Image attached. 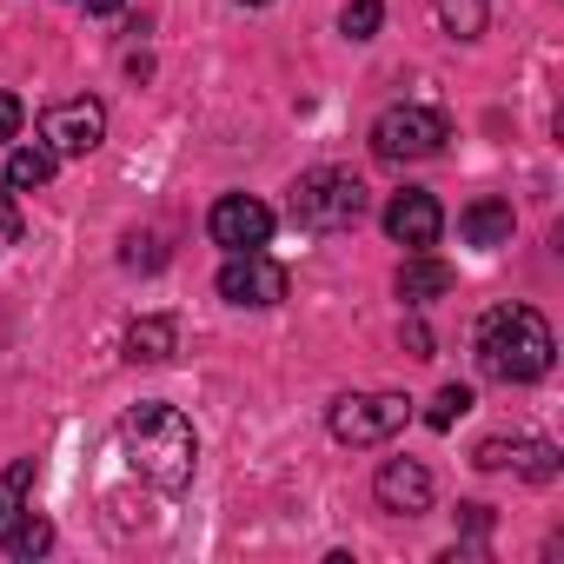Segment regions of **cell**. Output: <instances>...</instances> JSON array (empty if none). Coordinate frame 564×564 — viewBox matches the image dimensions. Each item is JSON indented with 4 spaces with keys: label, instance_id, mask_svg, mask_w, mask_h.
<instances>
[{
    "label": "cell",
    "instance_id": "obj_24",
    "mask_svg": "<svg viewBox=\"0 0 564 564\" xmlns=\"http://www.w3.org/2000/svg\"><path fill=\"white\" fill-rule=\"evenodd\" d=\"M21 120H28V107H21L14 94H0V140H14V133H21Z\"/></svg>",
    "mask_w": 564,
    "mask_h": 564
},
{
    "label": "cell",
    "instance_id": "obj_12",
    "mask_svg": "<svg viewBox=\"0 0 564 564\" xmlns=\"http://www.w3.org/2000/svg\"><path fill=\"white\" fill-rule=\"evenodd\" d=\"M511 226H518V213H511V199H471L465 213H458V232H465V246H511Z\"/></svg>",
    "mask_w": 564,
    "mask_h": 564
},
{
    "label": "cell",
    "instance_id": "obj_14",
    "mask_svg": "<svg viewBox=\"0 0 564 564\" xmlns=\"http://www.w3.org/2000/svg\"><path fill=\"white\" fill-rule=\"evenodd\" d=\"M28 491H34V458H14L8 471H0V544H8V538H14V524L34 511V505H28Z\"/></svg>",
    "mask_w": 564,
    "mask_h": 564
},
{
    "label": "cell",
    "instance_id": "obj_1",
    "mask_svg": "<svg viewBox=\"0 0 564 564\" xmlns=\"http://www.w3.org/2000/svg\"><path fill=\"white\" fill-rule=\"evenodd\" d=\"M120 445H127V465L153 485V491H186L193 485V465H199V432L180 405H133L120 419Z\"/></svg>",
    "mask_w": 564,
    "mask_h": 564
},
{
    "label": "cell",
    "instance_id": "obj_2",
    "mask_svg": "<svg viewBox=\"0 0 564 564\" xmlns=\"http://www.w3.org/2000/svg\"><path fill=\"white\" fill-rule=\"evenodd\" d=\"M471 352H478V372L498 379V386H531L551 372L557 359V339L544 326L538 306H491L471 333Z\"/></svg>",
    "mask_w": 564,
    "mask_h": 564
},
{
    "label": "cell",
    "instance_id": "obj_25",
    "mask_svg": "<svg viewBox=\"0 0 564 564\" xmlns=\"http://www.w3.org/2000/svg\"><path fill=\"white\" fill-rule=\"evenodd\" d=\"M458 524H465L471 538H485V531H491V505H458Z\"/></svg>",
    "mask_w": 564,
    "mask_h": 564
},
{
    "label": "cell",
    "instance_id": "obj_15",
    "mask_svg": "<svg viewBox=\"0 0 564 564\" xmlns=\"http://www.w3.org/2000/svg\"><path fill=\"white\" fill-rule=\"evenodd\" d=\"M54 166H61V160H54L41 140H34V147H14V160H8V186H14V193H41V186L54 180Z\"/></svg>",
    "mask_w": 564,
    "mask_h": 564
},
{
    "label": "cell",
    "instance_id": "obj_17",
    "mask_svg": "<svg viewBox=\"0 0 564 564\" xmlns=\"http://www.w3.org/2000/svg\"><path fill=\"white\" fill-rule=\"evenodd\" d=\"M511 471H524L531 485H551V478H557V445H544V438H511Z\"/></svg>",
    "mask_w": 564,
    "mask_h": 564
},
{
    "label": "cell",
    "instance_id": "obj_7",
    "mask_svg": "<svg viewBox=\"0 0 564 564\" xmlns=\"http://www.w3.org/2000/svg\"><path fill=\"white\" fill-rule=\"evenodd\" d=\"M107 140V107L100 100H54L47 113H41V147L54 153V160H80V153H94Z\"/></svg>",
    "mask_w": 564,
    "mask_h": 564
},
{
    "label": "cell",
    "instance_id": "obj_11",
    "mask_svg": "<svg viewBox=\"0 0 564 564\" xmlns=\"http://www.w3.org/2000/svg\"><path fill=\"white\" fill-rule=\"evenodd\" d=\"M458 286V272L425 246V252H405V265H399V300L405 306H432V300H445Z\"/></svg>",
    "mask_w": 564,
    "mask_h": 564
},
{
    "label": "cell",
    "instance_id": "obj_16",
    "mask_svg": "<svg viewBox=\"0 0 564 564\" xmlns=\"http://www.w3.org/2000/svg\"><path fill=\"white\" fill-rule=\"evenodd\" d=\"M438 21L452 41H478L485 21H491V0H438Z\"/></svg>",
    "mask_w": 564,
    "mask_h": 564
},
{
    "label": "cell",
    "instance_id": "obj_3",
    "mask_svg": "<svg viewBox=\"0 0 564 564\" xmlns=\"http://www.w3.org/2000/svg\"><path fill=\"white\" fill-rule=\"evenodd\" d=\"M366 206H372V193H366V180L346 173V166H313V173H300L293 193H286V213H293V226H306V232H346V226L366 219Z\"/></svg>",
    "mask_w": 564,
    "mask_h": 564
},
{
    "label": "cell",
    "instance_id": "obj_18",
    "mask_svg": "<svg viewBox=\"0 0 564 564\" xmlns=\"http://www.w3.org/2000/svg\"><path fill=\"white\" fill-rule=\"evenodd\" d=\"M465 412H471V386H438L432 405H425V425H432V432H452Z\"/></svg>",
    "mask_w": 564,
    "mask_h": 564
},
{
    "label": "cell",
    "instance_id": "obj_27",
    "mask_svg": "<svg viewBox=\"0 0 564 564\" xmlns=\"http://www.w3.org/2000/svg\"><path fill=\"white\" fill-rule=\"evenodd\" d=\"M120 8H127V0H87V14H100V21H113Z\"/></svg>",
    "mask_w": 564,
    "mask_h": 564
},
{
    "label": "cell",
    "instance_id": "obj_21",
    "mask_svg": "<svg viewBox=\"0 0 564 564\" xmlns=\"http://www.w3.org/2000/svg\"><path fill=\"white\" fill-rule=\"evenodd\" d=\"M14 239H21V206H14L8 173H0V246H14Z\"/></svg>",
    "mask_w": 564,
    "mask_h": 564
},
{
    "label": "cell",
    "instance_id": "obj_19",
    "mask_svg": "<svg viewBox=\"0 0 564 564\" xmlns=\"http://www.w3.org/2000/svg\"><path fill=\"white\" fill-rule=\"evenodd\" d=\"M47 544H54V524H47L41 511H28V518L14 524V538H8V544H0V551H14V557H41Z\"/></svg>",
    "mask_w": 564,
    "mask_h": 564
},
{
    "label": "cell",
    "instance_id": "obj_4",
    "mask_svg": "<svg viewBox=\"0 0 564 564\" xmlns=\"http://www.w3.org/2000/svg\"><path fill=\"white\" fill-rule=\"evenodd\" d=\"M405 419H412V399L405 392H346L326 412V425H333L339 445H386V438L405 432Z\"/></svg>",
    "mask_w": 564,
    "mask_h": 564
},
{
    "label": "cell",
    "instance_id": "obj_5",
    "mask_svg": "<svg viewBox=\"0 0 564 564\" xmlns=\"http://www.w3.org/2000/svg\"><path fill=\"white\" fill-rule=\"evenodd\" d=\"M445 140H452V127H445V113H432V107H386V113L372 120V153L392 160V166L432 160V153H445Z\"/></svg>",
    "mask_w": 564,
    "mask_h": 564
},
{
    "label": "cell",
    "instance_id": "obj_13",
    "mask_svg": "<svg viewBox=\"0 0 564 564\" xmlns=\"http://www.w3.org/2000/svg\"><path fill=\"white\" fill-rule=\"evenodd\" d=\"M173 352H180V326L166 313H147V319L127 326V359L133 366H166Z\"/></svg>",
    "mask_w": 564,
    "mask_h": 564
},
{
    "label": "cell",
    "instance_id": "obj_28",
    "mask_svg": "<svg viewBox=\"0 0 564 564\" xmlns=\"http://www.w3.org/2000/svg\"><path fill=\"white\" fill-rule=\"evenodd\" d=\"M239 8H265V0H239Z\"/></svg>",
    "mask_w": 564,
    "mask_h": 564
},
{
    "label": "cell",
    "instance_id": "obj_20",
    "mask_svg": "<svg viewBox=\"0 0 564 564\" xmlns=\"http://www.w3.org/2000/svg\"><path fill=\"white\" fill-rule=\"evenodd\" d=\"M379 21H386V0H352V8L339 14V34H346V41H372Z\"/></svg>",
    "mask_w": 564,
    "mask_h": 564
},
{
    "label": "cell",
    "instance_id": "obj_6",
    "mask_svg": "<svg viewBox=\"0 0 564 564\" xmlns=\"http://www.w3.org/2000/svg\"><path fill=\"white\" fill-rule=\"evenodd\" d=\"M286 265H279L265 246H252V252H232L226 265H219V300L226 306H279L286 300Z\"/></svg>",
    "mask_w": 564,
    "mask_h": 564
},
{
    "label": "cell",
    "instance_id": "obj_10",
    "mask_svg": "<svg viewBox=\"0 0 564 564\" xmlns=\"http://www.w3.org/2000/svg\"><path fill=\"white\" fill-rule=\"evenodd\" d=\"M372 491H379V505H386V511H399V518L432 511V471H425L419 458H386V465H379V478H372Z\"/></svg>",
    "mask_w": 564,
    "mask_h": 564
},
{
    "label": "cell",
    "instance_id": "obj_9",
    "mask_svg": "<svg viewBox=\"0 0 564 564\" xmlns=\"http://www.w3.org/2000/svg\"><path fill=\"white\" fill-rule=\"evenodd\" d=\"M386 232H392V246L425 252V246H438V232H445V206H438L432 193L405 186V193H392V199H386Z\"/></svg>",
    "mask_w": 564,
    "mask_h": 564
},
{
    "label": "cell",
    "instance_id": "obj_26",
    "mask_svg": "<svg viewBox=\"0 0 564 564\" xmlns=\"http://www.w3.org/2000/svg\"><path fill=\"white\" fill-rule=\"evenodd\" d=\"M405 346H412V359H432V333H425V326H419V319H412V326H405Z\"/></svg>",
    "mask_w": 564,
    "mask_h": 564
},
{
    "label": "cell",
    "instance_id": "obj_23",
    "mask_svg": "<svg viewBox=\"0 0 564 564\" xmlns=\"http://www.w3.org/2000/svg\"><path fill=\"white\" fill-rule=\"evenodd\" d=\"M160 259H166V252H160V239H140V232L127 239V265H147V272H153Z\"/></svg>",
    "mask_w": 564,
    "mask_h": 564
},
{
    "label": "cell",
    "instance_id": "obj_8",
    "mask_svg": "<svg viewBox=\"0 0 564 564\" xmlns=\"http://www.w3.org/2000/svg\"><path fill=\"white\" fill-rule=\"evenodd\" d=\"M206 232H213V246H226V252H252V246L272 239V206L252 199V193H226V199H213Z\"/></svg>",
    "mask_w": 564,
    "mask_h": 564
},
{
    "label": "cell",
    "instance_id": "obj_22",
    "mask_svg": "<svg viewBox=\"0 0 564 564\" xmlns=\"http://www.w3.org/2000/svg\"><path fill=\"white\" fill-rule=\"evenodd\" d=\"M471 465H478V471H505V465H511V438H485V445L471 452Z\"/></svg>",
    "mask_w": 564,
    "mask_h": 564
}]
</instances>
